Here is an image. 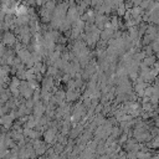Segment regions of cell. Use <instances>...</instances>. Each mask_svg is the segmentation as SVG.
<instances>
[{"label":"cell","instance_id":"cell-1","mask_svg":"<svg viewBox=\"0 0 159 159\" xmlns=\"http://www.w3.org/2000/svg\"><path fill=\"white\" fill-rule=\"evenodd\" d=\"M45 138H46V142H52L55 138V129H51L45 134Z\"/></svg>","mask_w":159,"mask_h":159},{"label":"cell","instance_id":"cell-2","mask_svg":"<svg viewBox=\"0 0 159 159\" xmlns=\"http://www.w3.org/2000/svg\"><path fill=\"white\" fill-rule=\"evenodd\" d=\"M144 64L147 65V66H152V65H154L155 64V57L154 56H149V57H145V60H144Z\"/></svg>","mask_w":159,"mask_h":159},{"label":"cell","instance_id":"cell-3","mask_svg":"<svg viewBox=\"0 0 159 159\" xmlns=\"http://www.w3.org/2000/svg\"><path fill=\"white\" fill-rule=\"evenodd\" d=\"M5 42L6 44H14V40H15V37H14V35H10V34H6V35H5Z\"/></svg>","mask_w":159,"mask_h":159},{"label":"cell","instance_id":"cell-4","mask_svg":"<svg viewBox=\"0 0 159 159\" xmlns=\"http://www.w3.org/2000/svg\"><path fill=\"white\" fill-rule=\"evenodd\" d=\"M76 97H77V95L73 93L72 90H70V92H67V100H69V101H73Z\"/></svg>","mask_w":159,"mask_h":159},{"label":"cell","instance_id":"cell-5","mask_svg":"<svg viewBox=\"0 0 159 159\" xmlns=\"http://www.w3.org/2000/svg\"><path fill=\"white\" fill-rule=\"evenodd\" d=\"M44 112V107L42 106H37L36 107V111H35V115H36V117H39L41 113Z\"/></svg>","mask_w":159,"mask_h":159},{"label":"cell","instance_id":"cell-6","mask_svg":"<svg viewBox=\"0 0 159 159\" xmlns=\"http://www.w3.org/2000/svg\"><path fill=\"white\" fill-rule=\"evenodd\" d=\"M153 145H154V147H158L159 145V135L155 138V142H154V144H153Z\"/></svg>","mask_w":159,"mask_h":159}]
</instances>
